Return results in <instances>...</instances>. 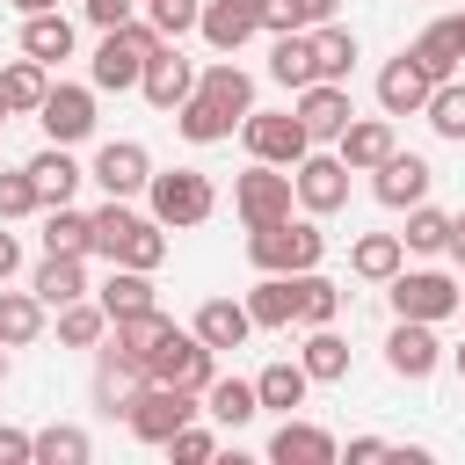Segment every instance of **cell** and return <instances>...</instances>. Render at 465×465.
<instances>
[{
	"mask_svg": "<svg viewBox=\"0 0 465 465\" xmlns=\"http://www.w3.org/2000/svg\"><path fill=\"white\" fill-rule=\"evenodd\" d=\"M36 116H44L51 145H73V138H87V131H94V94H87V87H51Z\"/></svg>",
	"mask_w": 465,
	"mask_h": 465,
	"instance_id": "obj_12",
	"label": "cell"
},
{
	"mask_svg": "<svg viewBox=\"0 0 465 465\" xmlns=\"http://www.w3.org/2000/svg\"><path fill=\"white\" fill-rule=\"evenodd\" d=\"M203 414L225 421V429H240V421L262 414V392H254L247 378H211V385H203Z\"/></svg>",
	"mask_w": 465,
	"mask_h": 465,
	"instance_id": "obj_22",
	"label": "cell"
},
{
	"mask_svg": "<svg viewBox=\"0 0 465 465\" xmlns=\"http://www.w3.org/2000/svg\"><path fill=\"white\" fill-rule=\"evenodd\" d=\"M167 36L153 22H124V29H102V51H94V87H138L145 80V58L160 51Z\"/></svg>",
	"mask_w": 465,
	"mask_h": 465,
	"instance_id": "obj_2",
	"label": "cell"
},
{
	"mask_svg": "<svg viewBox=\"0 0 465 465\" xmlns=\"http://www.w3.org/2000/svg\"><path fill=\"white\" fill-rule=\"evenodd\" d=\"M385 153H392V124L385 116H363V124L341 131V160L349 167H385Z\"/></svg>",
	"mask_w": 465,
	"mask_h": 465,
	"instance_id": "obj_27",
	"label": "cell"
},
{
	"mask_svg": "<svg viewBox=\"0 0 465 465\" xmlns=\"http://www.w3.org/2000/svg\"><path fill=\"white\" fill-rule=\"evenodd\" d=\"M138 385H145V363H138V356H124V349H109V356H102V371H94V400L116 414V407H131V400H138Z\"/></svg>",
	"mask_w": 465,
	"mask_h": 465,
	"instance_id": "obj_21",
	"label": "cell"
},
{
	"mask_svg": "<svg viewBox=\"0 0 465 465\" xmlns=\"http://www.w3.org/2000/svg\"><path fill=\"white\" fill-rule=\"evenodd\" d=\"M44 305H73L80 291H87V276H80V254H44V269H36V283H29Z\"/></svg>",
	"mask_w": 465,
	"mask_h": 465,
	"instance_id": "obj_28",
	"label": "cell"
},
{
	"mask_svg": "<svg viewBox=\"0 0 465 465\" xmlns=\"http://www.w3.org/2000/svg\"><path fill=\"white\" fill-rule=\"evenodd\" d=\"M450 254L465 262V218H450Z\"/></svg>",
	"mask_w": 465,
	"mask_h": 465,
	"instance_id": "obj_54",
	"label": "cell"
},
{
	"mask_svg": "<svg viewBox=\"0 0 465 465\" xmlns=\"http://www.w3.org/2000/svg\"><path fill=\"white\" fill-rule=\"evenodd\" d=\"M15 262H22V247H15V232H0V283L15 276Z\"/></svg>",
	"mask_w": 465,
	"mask_h": 465,
	"instance_id": "obj_53",
	"label": "cell"
},
{
	"mask_svg": "<svg viewBox=\"0 0 465 465\" xmlns=\"http://www.w3.org/2000/svg\"><path fill=\"white\" fill-rule=\"evenodd\" d=\"M0 124H7V102H0Z\"/></svg>",
	"mask_w": 465,
	"mask_h": 465,
	"instance_id": "obj_58",
	"label": "cell"
},
{
	"mask_svg": "<svg viewBox=\"0 0 465 465\" xmlns=\"http://www.w3.org/2000/svg\"><path fill=\"white\" fill-rule=\"evenodd\" d=\"M138 87H145V102H153V109H182V102L196 94V73H189V58H182V51H167V44H160V51L145 58V80H138Z\"/></svg>",
	"mask_w": 465,
	"mask_h": 465,
	"instance_id": "obj_10",
	"label": "cell"
},
{
	"mask_svg": "<svg viewBox=\"0 0 465 465\" xmlns=\"http://www.w3.org/2000/svg\"><path fill=\"white\" fill-rule=\"evenodd\" d=\"M36 458L44 465H87V436L80 429H44L36 436Z\"/></svg>",
	"mask_w": 465,
	"mask_h": 465,
	"instance_id": "obj_47",
	"label": "cell"
},
{
	"mask_svg": "<svg viewBox=\"0 0 465 465\" xmlns=\"http://www.w3.org/2000/svg\"><path fill=\"white\" fill-rule=\"evenodd\" d=\"M131 225H138V218L124 211V196H109V211H94V254H109V262H116V247L131 240Z\"/></svg>",
	"mask_w": 465,
	"mask_h": 465,
	"instance_id": "obj_44",
	"label": "cell"
},
{
	"mask_svg": "<svg viewBox=\"0 0 465 465\" xmlns=\"http://www.w3.org/2000/svg\"><path fill=\"white\" fill-rule=\"evenodd\" d=\"M196 29H203V44H211V51H240V44L262 29V0H211Z\"/></svg>",
	"mask_w": 465,
	"mask_h": 465,
	"instance_id": "obj_14",
	"label": "cell"
},
{
	"mask_svg": "<svg viewBox=\"0 0 465 465\" xmlns=\"http://www.w3.org/2000/svg\"><path fill=\"white\" fill-rule=\"evenodd\" d=\"M421 196H429V160L385 153V167H378V203H385V211H414Z\"/></svg>",
	"mask_w": 465,
	"mask_h": 465,
	"instance_id": "obj_16",
	"label": "cell"
},
{
	"mask_svg": "<svg viewBox=\"0 0 465 465\" xmlns=\"http://www.w3.org/2000/svg\"><path fill=\"white\" fill-rule=\"evenodd\" d=\"M196 94H203V102H211L218 116H232V124H240L247 109H254V80H247L240 65H211V73L196 80Z\"/></svg>",
	"mask_w": 465,
	"mask_h": 465,
	"instance_id": "obj_20",
	"label": "cell"
},
{
	"mask_svg": "<svg viewBox=\"0 0 465 465\" xmlns=\"http://www.w3.org/2000/svg\"><path fill=\"white\" fill-rule=\"evenodd\" d=\"M407 58H414V65L443 87V80L458 73V58H465V22H429V29H421V44H414Z\"/></svg>",
	"mask_w": 465,
	"mask_h": 465,
	"instance_id": "obj_17",
	"label": "cell"
},
{
	"mask_svg": "<svg viewBox=\"0 0 465 465\" xmlns=\"http://www.w3.org/2000/svg\"><path fill=\"white\" fill-rule=\"evenodd\" d=\"M312 378H349V341L334 334V327H312L305 334V356H298Z\"/></svg>",
	"mask_w": 465,
	"mask_h": 465,
	"instance_id": "obj_38",
	"label": "cell"
},
{
	"mask_svg": "<svg viewBox=\"0 0 465 465\" xmlns=\"http://www.w3.org/2000/svg\"><path fill=\"white\" fill-rule=\"evenodd\" d=\"M247 153L254 160H269V167H298L305 160V145H312V131H305V116H269V109H247Z\"/></svg>",
	"mask_w": 465,
	"mask_h": 465,
	"instance_id": "obj_6",
	"label": "cell"
},
{
	"mask_svg": "<svg viewBox=\"0 0 465 465\" xmlns=\"http://www.w3.org/2000/svg\"><path fill=\"white\" fill-rule=\"evenodd\" d=\"M247 312H254V327H291L298 320V276H262Z\"/></svg>",
	"mask_w": 465,
	"mask_h": 465,
	"instance_id": "obj_25",
	"label": "cell"
},
{
	"mask_svg": "<svg viewBox=\"0 0 465 465\" xmlns=\"http://www.w3.org/2000/svg\"><path fill=\"white\" fill-rule=\"evenodd\" d=\"M174 124H182V138H196V145H218V138H232V116H218L203 94H189Z\"/></svg>",
	"mask_w": 465,
	"mask_h": 465,
	"instance_id": "obj_41",
	"label": "cell"
},
{
	"mask_svg": "<svg viewBox=\"0 0 465 465\" xmlns=\"http://www.w3.org/2000/svg\"><path fill=\"white\" fill-rule=\"evenodd\" d=\"M458 305H465V291H458Z\"/></svg>",
	"mask_w": 465,
	"mask_h": 465,
	"instance_id": "obj_59",
	"label": "cell"
},
{
	"mask_svg": "<svg viewBox=\"0 0 465 465\" xmlns=\"http://www.w3.org/2000/svg\"><path fill=\"white\" fill-rule=\"evenodd\" d=\"M87 247H94V218L51 203V218H44V254H87Z\"/></svg>",
	"mask_w": 465,
	"mask_h": 465,
	"instance_id": "obj_32",
	"label": "cell"
},
{
	"mask_svg": "<svg viewBox=\"0 0 465 465\" xmlns=\"http://www.w3.org/2000/svg\"><path fill=\"white\" fill-rule=\"evenodd\" d=\"M349 269L371 276V283H392V276H400V240H392V232H363L356 254H349Z\"/></svg>",
	"mask_w": 465,
	"mask_h": 465,
	"instance_id": "obj_34",
	"label": "cell"
},
{
	"mask_svg": "<svg viewBox=\"0 0 465 465\" xmlns=\"http://www.w3.org/2000/svg\"><path fill=\"white\" fill-rule=\"evenodd\" d=\"M36 327H44V298L0 291V341H7V349H22V341H36Z\"/></svg>",
	"mask_w": 465,
	"mask_h": 465,
	"instance_id": "obj_36",
	"label": "cell"
},
{
	"mask_svg": "<svg viewBox=\"0 0 465 465\" xmlns=\"http://www.w3.org/2000/svg\"><path fill=\"white\" fill-rule=\"evenodd\" d=\"M15 7H22V15H51L58 0H15Z\"/></svg>",
	"mask_w": 465,
	"mask_h": 465,
	"instance_id": "obj_55",
	"label": "cell"
},
{
	"mask_svg": "<svg viewBox=\"0 0 465 465\" xmlns=\"http://www.w3.org/2000/svg\"><path fill=\"white\" fill-rule=\"evenodd\" d=\"M458 371H465V349H458Z\"/></svg>",
	"mask_w": 465,
	"mask_h": 465,
	"instance_id": "obj_57",
	"label": "cell"
},
{
	"mask_svg": "<svg viewBox=\"0 0 465 465\" xmlns=\"http://www.w3.org/2000/svg\"><path fill=\"white\" fill-rule=\"evenodd\" d=\"M305 385H312V371H305V363H269V371L254 378L262 407H283V414H291V407L305 400Z\"/></svg>",
	"mask_w": 465,
	"mask_h": 465,
	"instance_id": "obj_35",
	"label": "cell"
},
{
	"mask_svg": "<svg viewBox=\"0 0 465 465\" xmlns=\"http://www.w3.org/2000/svg\"><path fill=\"white\" fill-rule=\"evenodd\" d=\"M334 15V0H262V29H320Z\"/></svg>",
	"mask_w": 465,
	"mask_h": 465,
	"instance_id": "obj_39",
	"label": "cell"
},
{
	"mask_svg": "<svg viewBox=\"0 0 465 465\" xmlns=\"http://www.w3.org/2000/svg\"><path fill=\"white\" fill-rule=\"evenodd\" d=\"M22 51H29L36 65L73 58V22H65V15H29V22H22Z\"/></svg>",
	"mask_w": 465,
	"mask_h": 465,
	"instance_id": "obj_24",
	"label": "cell"
},
{
	"mask_svg": "<svg viewBox=\"0 0 465 465\" xmlns=\"http://www.w3.org/2000/svg\"><path fill=\"white\" fill-rule=\"evenodd\" d=\"M167 327H174V320H167L160 305H145V312H124V320H116V349L145 363V356H153V349L167 341Z\"/></svg>",
	"mask_w": 465,
	"mask_h": 465,
	"instance_id": "obj_30",
	"label": "cell"
},
{
	"mask_svg": "<svg viewBox=\"0 0 465 465\" xmlns=\"http://www.w3.org/2000/svg\"><path fill=\"white\" fill-rule=\"evenodd\" d=\"M334 312H341V283H327V276L305 269V276H298V320H305V327H327Z\"/></svg>",
	"mask_w": 465,
	"mask_h": 465,
	"instance_id": "obj_40",
	"label": "cell"
},
{
	"mask_svg": "<svg viewBox=\"0 0 465 465\" xmlns=\"http://www.w3.org/2000/svg\"><path fill=\"white\" fill-rule=\"evenodd\" d=\"M145 305H153V269H124L116 262V276L102 283V312L124 320V312H145Z\"/></svg>",
	"mask_w": 465,
	"mask_h": 465,
	"instance_id": "obj_29",
	"label": "cell"
},
{
	"mask_svg": "<svg viewBox=\"0 0 465 465\" xmlns=\"http://www.w3.org/2000/svg\"><path fill=\"white\" fill-rule=\"evenodd\" d=\"M312 65H320V80H349V65H356V36L334 29V22H320V29H312Z\"/></svg>",
	"mask_w": 465,
	"mask_h": 465,
	"instance_id": "obj_33",
	"label": "cell"
},
{
	"mask_svg": "<svg viewBox=\"0 0 465 465\" xmlns=\"http://www.w3.org/2000/svg\"><path fill=\"white\" fill-rule=\"evenodd\" d=\"M145 7H153V29H160V36H182V29H196V22H203V7H196V0H145Z\"/></svg>",
	"mask_w": 465,
	"mask_h": 465,
	"instance_id": "obj_48",
	"label": "cell"
},
{
	"mask_svg": "<svg viewBox=\"0 0 465 465\" xmlns=\"http://www.w3.org/2000/svg\"><path fill=\"white\" fill-rule=\"evenodd\" d=\"M94 182H102L109 196H131V189H145V182H153V160H145V145H131V138L102 145V153H94Z\"/></svg>",
	"mask_w": 465,
	"mask_h": 465,
	"instance_id": "obj_15",
	"label": "cell"
},
{
	"mask_svg": "<svg viewBox=\"0 0 465 465\" xmlns=\"http://www.w3.org/2000/svg\"><path fill=\"white\" fill-rule=\"evenodd\" d=\"M44 196H36V182H29V167L22 174H0V218H22V211H36Z\"/></svg>",
	"mask_w": 465,
	"mask_h": 465,
	"instance_id": "obj_49",
	"label": "cell"
},
{
	"mask_svg": "<svg viewBox=\"0 0 465 465\" xmlns=\"http://www.w3.org/2000/svg\"><path fill=\"white\" fill-rule=\"evenodd\" d=\"M298 203H305L312 218L341 211V203H349V160H341V153H305V160H298Z\"/></svg>",
	"mask_w": 465,
	"mask_h": 465,
	"instance_id": "obj_9",
	"label": "cell"
},
{
	"mask_svg": "<svg viewBox=\"0 0 465 465\" xmlns=\"http://www.w3.org/2000/svg\"><path fill=\"white\" fill-rule=\"evenodd\" d=\"M160 254H167V232H160V218H153V225L138 218V225H131V240L116 247V262H124V269H160Z\"/></svg>",
	"mask_w": 465,
	"mask_h": 465,
	"instance_id": "obj_43",
	"label": "cell"
},
{
	"mask_svg": "<svg viewBox=\"0 0 465 465\" xmlns=\"http://www.w3.org/2000/svg\"><path fill=\"white\" fill-rule=\"evenodd\" d=\"M298 116H305L312 138H341L356 109H349V87L341 80H312V87H298Z\"/></svg>",
	"mask_w": 465,
	"mask_h": 465,
	"instance_id": "obj_13",
	"label": "cell"
},
{
	"mask_svg": "<svg viewBox=\"0 0 465 465\" xmlns=\"http://www.w3.org/2000/svg\"><path fill=\"white\" fill-rule=\"evenodd\" d=\"M392 312L400 320H450L458 312V283L450 276H436V269H414V276H392Z\"/></svg>",
	"mask_w": 465,
	"mask_h": 465,
	"instance_id": "obj_8",
	"label": "cell"
},
{
	"mask_svg": "<svg viewBox=\"0 0 465 465\" xmlns=\"http://www.w3.org/2000/svg\"><path fill=\"white\" fill-rule=\"evenodd\" d=\"M167 450H174V458H182V465H203V458H211V450H218V443H211V436H203V429H174V436H167Z\"/></svg>",
	"mask_w": 465,
	"mask_h": 465,
	"instance_id": "obj_50",
	"label": "cell"
},
{
	"mask_svg": "<svg viewBox=\"0 0 465 465\" xmlns=\"http://www.w3.org/2000/svg\"><path fill=\"white\" fill-rule=\"evenodd\" d=\"M44 94H51V80H44L36 58H22V65L0 73V102H7V109H44Z\"/></svg>",
	"mask_w": 465,
	"mask_h": 465,
	"instance_id": "obj_37",
	"label": "cell"
},
{
	"mask_svg": "<svg viewBox=\"0 0 465 465\" xmlns=\"http://www.w3.org/2000/svg\"><path fill=\"white\" fill-rule=\"evenodd\" d=\"M429 94H436V80H429L407 51L378 73V102H385V116H414V109H429Z\"/></svg>",
	"mask_w": 465,
	"mask_h": 465,
	"instance_id": "obj_11",
	"label": "cell"
},
{
	"mask_svg": "<svg viewBox=\"0 0 465 465\" xmlns=\"http://www.w3.org/2000/svg\"><path fill=\"white\" fill-rule=\"evenodd\" d=\"M211 356H218V349H211V341H203L196 327H189V334H182V327H167V341H160V349L145 356V378L203 392V385H211Z\"/></svg>",
	"mask_w": 465,
	"mask_h": 465,
	"instance_id": "obj_5",
	"label": "cell"
},
{
	"mask_svg": "<svg viewBox=\"0 0 465 465\" xmlns=\"http://www.w3.org/2000/svg\"><path fill=\"white\" fill-rule=\"evenodd\" d=\"M429 124H436L443 138H465V87H458V80H443V87L429 94Z\"/></svg>",
	"mask_w": 465,
	"mask_h": 465,
	"instance_id": "obj_45",
	"label": "cell"
},
{
	"mask_svg": "<svg viewBox=\"0 0 465 465\" xmlns=\"http://www.w3.org/2000/svg\"><path fill=\"white\" fill-rule=\"evenodd\" d=\"M407 247H421V254H429V247H450V218L429 211V203H414V211H407Z\"/></svg>",
	"mask_w": 465,
	"mask_h": 465,
	"instance_id": "obj_46",
	"label": "cell"
},
{
	"mask_svg": "<svg viewBox=\"0 0 465 465\" xmlns=\"http://www.w3.org/2000/svg\"><path fill=\"white\" fill-rule=\"evenodd\" d=\"M385 363H392V378H429V371H436V334H429V320H400L392 341H385Z\"/></svg>",
	"mask_w": 465,
	"mask_h": 465,
	"instance_id": "obj_18",
	"label": "cell"
},
{
	"mask_svg": "<svg viewBox=\"0 0 465 465\" xmlns=\"http://www.w3.org/2000/svg\"><path fill=\"white\" fill-rule=\"evenodd\" d=\"M102 320H109L102 305H80V298H73V305H58V341H65V349H94V341H102Z\"/></svg>",
	"mask_w": 465,
	"mask_h": 465,
	"instance_id": "obj_42",
	"label": "cell"
},
{
	"mask_svg": "<svg viewBox=\"0 0 465 465\" xmlns=\"http://www.w3.org/2000/svg\"><path fill=\"white\" fill-rule=\"evenodd\" d=\"M87 22L94 29H124L131 22V0H87Z\"/></svg>",
	"mask_w": 465,
	"mask_h": 465,
	"instance_id": "obj_51",
	"label": "cell"
},
{
	"mask_svg": "<svg viewBox=\"0 0 465 465\" xmlns=\"http://www.w3.org/2000/svg\"><path fill=\"white\" fill-rule=\"evenodd\" d=\"M269 458H276V465H334V436L312 429V421H283V429L269 436Z\"/></svg>",
	"mask_w": 465,
	"mask_h": 465,
	"instance_id": "obj_19",
	"label": "cell"
},
{
	"mask_svg": "<svg viewBox=\"0 0 465 465\" xmlns=\"http://www.w3.org/2000/svg\"><path fill=\"white\" fill-rule=\"evenodd\" d=\"M0 378H7V341H0Z\"/></svg>",
	"mask_w": 465,
	"mask_h": 465,
	"instance_id": "obj_56",
	"label": "cell"
},
{
	"mask_svg": "<svg viewBox=\"0 0 465 465\" xmlns=\"http://www.w3.org/2000/svg\"><path fill=\"white\" fill-rule=\"evenodd\" d=\"M36 458V436H22V429H0V465H29Z\"/></svg>",
	"mask_w": 465,
	"mask_h": 465,
	"instance_id": "obj_52",
	"label": "cell"
},
{
	"mask_svg": "<svg viewBox=\"0 0 465 465\" xmlns=\"http://www.w3.org/2000/svg\"><path fill=\"white\" fill-rule=\"evenodd\" d=\"M189 414H196V392L189 385H160V378H145L138 400L124 407V421H131L138 443H167L174 429H189Z\"/></svg>",
	"mask_w": 465,
	"mask_h": 465,
	"instance_id": "obj_3",
	"label": "cell"
},
{
	"mask_svg": "<svg viewBox=\"0 0 465 465\" xmlns=\"http://www.w3.org/2000/svg\"><path fill=\"white\" fill-rule=\"evenodd\" d=\"M145 189H153V218H160V225H203V218H211V203H218L211 174H196V167L153 174Z\"/></svg>",
	"mask_w": 465,
	"mask_h": 465,
	"instance_id": "obj_4",
	"label": "cell"
},
{
	"mask_svg": "<svg viewBox=\"0 0 465 465\" xmlns=\"http://www.w3.org/2000/svg\"><path fill=\"white\" fill-rule=\"evenodd\" d=\"M247 254H254V269H269V276H305V269H320L327 232L305 225V218H276V225H254Z\"/></svg>",
	"mask_w": 465,
	"mask_h": 465,
	"instance_id": "obj_1",
	"label": "cell"
},
{
	"mask_svg": "<svg viewBox=\"0 0 465 465\" xmlns=\"http://www.w3.org/2000/svg\"><path fill=\"white\" fill-rule=\"evenodd\" d=\"M291 196H298V174H276L269 160H262L254 174H240V189H232V203H240L247 225H276V218H291Z\"/></svg>",
	"mask_w": 465,
	"mask_h": 465,
	"instance_id": "obj_7",
	"label": "cell"
},
{
	"mask_svg": "<svg viewBox=\"0 0 465 465\" xmlns=\"http://www.w3.org/2000/svg\"><path fill=\"white\" fill-rule=\"evenodd\" d=\"M269 73H276L283 87H312V80H320V65H312V36L283 29V36H276V51H269Z\"/></svg>",
	"mask_w": 465,
	"mask_h": 465,
	"instance_id": "obj_26",
	"label": "cell"
},
{
	"mask_svg": "<svg viewBox=\"0 0 465 465\" xmlns=\"http://www.w3.org/2000/svg\"><path fill=\"white\" fill-rule=\"evenodd\" d=\"M196 334H203L211 349H240V341L254 334V312H247V305H232V298H211V305L196 312Z\"/></svg>",
	"mask_w": 465,
	"mask_h": 465,
	"instance_id": "obj_23",
	"label": "cell"
},
{
	"mask_svg": "<svg viewBox=\"0 0 465 465\" xmlns=\"http://www.w3.org/2000/svg\"><path fill=\"white\" fill-rule=\"evenodd\" d=\"M29 182H36V196H44V203H65V196L80 189V167L65 160V145H51V153H36V160H29Z\"/></svg>",
	"mask_w": 465,
	"mask_h": 465,
	"instance_id": "obj_31",
	"label": "cell"
}]
</instances>
